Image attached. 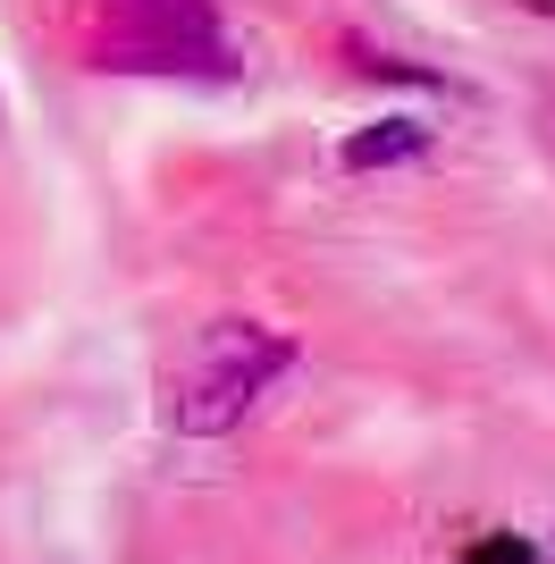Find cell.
I'll use <instances>...</instances> for the list:
<instances>
[{
    "label": "cell",
    "mask_w": 555,
    "mask_h": 564,
    "mask_svg": "<svg viewBox=\"0 0 555 564\" xmlns=\"http://www.w3.org/2000/svg\"><path fill=\"white\" fill-rule=\"evenodd\" d=\"M295 371V337L270 321H210L177 371H168V430L219 438Z\"/></svg>",
    "instance_id": "obj_1"
},
{
    "label": "cell",
    "mask_w": 555,
    "mask_h": 564,
    "mask_svg": "<svg viewBox=\"0 0 555 564\" xmlns=\"http://www.w3.org/2000/svg\"><path fill=\"white\" fill-rule=\"evenodd\" d=\"M92 68H127V76H228V59H219V51L177 43L168 25L135 18V9L118 0V18L92 34Z\"/></svg>",
    "instance_id": "obj_2"
},
{
    "label": "cell",
    "mask_w": 555,
    "mask_h": 564,
    "mask_svg": "<svg viewBox=\"0 0 555 564\" xmlns=\"http://www.w3.org/2000/svg\"><path fill=\"white\" fill-rule=\"evenodd\" d=\"M429 152V127L421 118H379V127H362V135H346V152L337 161L353 169V177H370V169H404Z\"/></svg>",
    "instance_id": "obj_3"
},
{
    "label": "cell",
    "mask_w": 555,
    "mask_h": 564,
    "mask_svg": "<svg viewBox=\"0 0 555 564\" xmlns=\"http://www.w3.org/2000/svg\"><path fill=\"white\" fill-rule=\"evenodd\" d=\"M135 18H152V25H168L177 43H194V51H219L228 59V43H219V0H127Z\"/></svg>",
    "instance_id": "obj_4"
},
{
    "label": "cell",
    "mask_w": 555,
    "mask_h": 564,
    "mask_svg": "<svg viewBox=\"0 0 555 564\" xmlns=\"http://www.w3.org/2000/svg\"><path fill=\"white\" fill-rule=\"evenodd\" d=\"M346 68L370 76V85H421V94H446L438 68H421V59H404V51H379V43H362V34H346Z\"/></svg>",
    "instance_id": "obj_5"
},
{
    "label": "cell",
    "mask_w": 555,
    "mask_h": 564,
    "mask_svg": "<svg viewBox=\"0 0 555 564\" xmlns=\"http://www.w3.org/2000/svg\"><path fill=\"white\" fill-rule=\"evenodd\" d=\"M471 564H538L522 540H488V547H471Z\"/></svg>",
    "instance_id": "obj_6"
}]
</instances>
